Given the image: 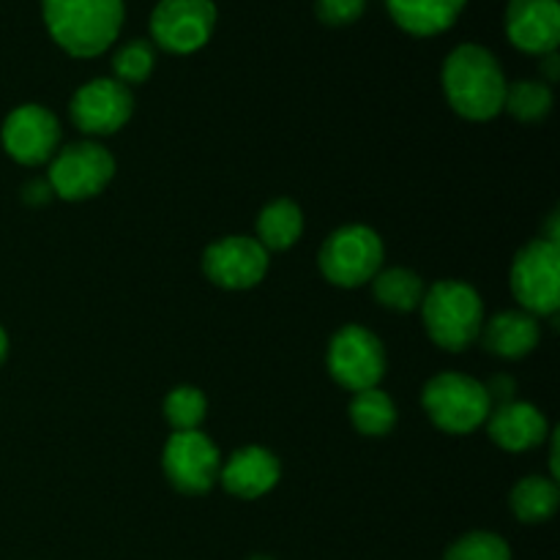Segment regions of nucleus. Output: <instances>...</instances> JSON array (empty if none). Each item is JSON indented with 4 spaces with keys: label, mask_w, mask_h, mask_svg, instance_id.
<instances>
[{
    "label": "nucleus",
    "mask_w": 560,
    "mask_h": 560,
    "mask_svg": "<svg viewBox=\"0 0 560 560\" xmlns=\"http://www.w3.org/2000/svg\"><path fill=\"white\" fill-rule=\"evenodd\" d=\"M503 109H506L512 118L525 120V124L547 118L552 109V88L541 80L512 82V85H506Z\"/></svg>",
    "instance_id": "5701e85b"
},
{
    "label": "nucleus",
    "mask_w": 560,
    "mask_h": 560,
    "mask_svg": "<svg viewBox=\"0 0 560 560\" xmlns=\"http://www.w3.org/2000/svg\"><path fill=\"white\" fill-rule=\"evenodd\" d=\"M512 512L514 517L523 523L536 525L550 520L558 512L560 492L556 479H545V476H525L517 487L512 490Z\"/></svg>",
    "instance_id": "412c9836"
},
{
    "label": "nucleus",
    "mask_w": 560,
    "mask_h": 560,
    "mask_svg": "<svg viewBox=\"0 0 560 560\" xmlns=\"http://www.w3.org/2000/svg\"><path fill=\"white\" fill-rule=\"evenodd\" d=\"M162 465L175 490L184 495H202L219 481L222 454L217 443L200 430L175 432L164 446Z\"/></svg>",
    "instance_id": "1a4fd4ad"
},
{
    "label": "nucleus",
    "mask_w": 560,
    "mask_h": 560,
    "mask_svg": "<svg viewBox=\"0 0 560 560\" xmlns=\"http://www.w3.org/2000/svg\"><path fill=\"white\" fill-rule=\"evenodd\" d=\"M547 419L539 408L530 402H503L487 416V432L492 441L506 452H528L545 443L547 438Z\"/></svg>",
    "instance_id": "dca6fc26"
},
{
    "label": "nucleus",
    "mask_w": 560,
    "mask_h": 560,
    "mask_svg": "<svg viewBox=\"0 0 560 560\" xmlns=\"http://www.w3.org/2000/svg\"><path fill=\"white\" fill-rule=\"evenodd\" d=\"M213 25V0H159L151 14L153 42L173 55H189L206 47Z\"/></svg>",
    "instance_id": "9d476101"
},
{
    "label": "nucleus",
    "mask_w": 560,
    "mask_h": 560,
    "mask_svg": "<svg viewBox=\"0 0 560 560\" xmlns=\"http://www.w3.org/2000/svg\"><path fill=\"white\" fill-rule=\"evenodd\" d=\"M512 293L528 315H556L560 306V246L536 238L512 266Z\"/></svg>",
    "instance_id": "423d86ee"
},
{
    "label": "nucleus",
    "mask_w": 560,
    "mask_h": 560,
    "mask_svg": "<svg viewBox=\"0 0 560 560\" xmlns=\"http://www.w3.org/2000/svg\"><path fill=\"white\" fill-rule=\"evenodd\" d=\"M419 310L424 315V326L432 342L452 353L468 348L485 326L481 295L470 284L457 282V279H443V282L432 284Z\"/></svg>",
    "instance_id": "7ed1b4c3"
},
{
    "label": "nucleus",
    "mask_w": 560,
    "mask_h": 560,
    "mask_svg": "<svg viewBox=\"0 0 560 560\" xmlns=\"http://www.w3.org/2000/svg\"><path fill=\"white\" fill-rule=\"evenodd\" d=\"M55 197L52 186H49V180H31V184H25V189H22V200L27 202V206H44V202H49Z\"/></svg>",
    "instance_id": "cd10ccee"
},
{
    "label": "nucleus",
    "mask_w": 560,
    "mask_h": 560,
    "mask_svg": "<svg viewBox=\"0 0 560 560\" xmlns=\"http://www.w3.org/2000/svg\"><path fill=\"white\" fill-rule=\"evenodd\" d=\"M350 421L361 435L381 438L388 435L397 424V408L386 392L366 388V392L355 394L353 402H350Z\"/></svg>",
    "instance_id": "4be33fe9"
},
{
    "label": "nucleus",
    "mask_w": 560,
    "mask_h": 560,
    "mask_svg": "<svg viewBox=\"0 0 560 560\" xmlns=\"http://www.w3.org/2000/svg\"><path fill=\"white\" fill-rule=\"evenodd\" d=\"M421 402L435 427H441L448 435L474 432L476 427L485 424L492 410V399L485 383L459 375V372H443V375L432 377L424 386Z\"/></svg>",
    "instance_id": "20e7f679"
},
{
    "label": "nucleus",
    "mask_w": 560,
    "mask_h": 560,
    "mask_svg": "<svg viewBox=\"0 0 560 560\" xmlns=\"http://www.w3.org/2000/svg\"><path fill=\"white\" fill-rule=\"evenodd\" d=\"M49 36L74 58H96L113 47L124 25V0H42Z\"/></svg>",
    "instance_id": "f03ea898"
},
{
    "label": "nucleus",
    "mask_w": 560,
    "mask_h": 560,
    "mask_svg": "<svg viewBox=\"0 0 560 560\" xmlns=\"http://www.w3.org/2000/svg\"><path fill=\"white\" fill-rule=\"evenodd\" d=\"M506 77L490 49L463 44L443 63V93L454 113L468 120H490L503 113Z\"/></svg>",
    "instance_id": "f257e3e1"
},
{
    "label": "nucleus",
    "mask_w": 560,
    "mask_h": 560,
    "mask_svg": "<svg viewBox=\"0 0 560 560\" xmlns=\"http://www.w3.org/2000/svg\"><path fill=\"white\" fill-rule=\"evenodd\" d=\"M115 159L98 142H74L63 148L49 164L47 180L63 200H88L96 197L113 180Z\"/></svg>",
    "instance_id": "6e6552de"
},
{
    "label": "nucleus",
    "mask_w": 560,
    "mask_h": 560,
    "mask_svg": "<svg viewBox=\"0 0 560 560\" xmlns=\"http://www.w3.org/2000/svg\"><path fill=\"white\" fill-rule=\"evenodd\" d=\"M539 320L525 310H509L481 326V339L490 353L501 359H523L539 345Z\"/></svg>",
    "instance_id": "f3484780"
},
{
    "label": "nucleus",
    "mask_w": 560,
    "mask_h": 560,
    "mask_svg": "<svg viewBox=\"0 0 560 560\" xmlns=\"http://www.w3.org/2000/svg\"><path fill=\"white\" fill-rule=\"evenodd\" d=\"M446 560H512V550L498 534L474 530L448 547Z\"/></svg>",
    "instance_id": "a878e982"
},
{
    "label": "nucleus",
    "mask_w": 560,
    "mask_h": 560,
    "mask_svg": "<svg viewBox=\"0 0 560 560\" xmlns=\"http://www.w3.org/2000/svg\"><path fill=\"white\" fill-rule=\"evenodd\" d=\"M249 560H273V558H268V556H252Z\"/></svg>",
    "instance_id": "7c9ffc66"
},
{
    "label": "nucleus",
    "mask_w": 560,
    "mask_h": 560,
    "mask_svg": "<svg viewBox=\"0 0 560 560\" xmlns=\"http://www.w3.org/2000/svg\"><path fill=\"white\" fill-rule=\"evenodd\" d=\"M541 74H545V80L541 82H558L560 77V60H558V52H547L545 55V63H541Z\"/></svg>",
    "instance_id": "c85d7f7f"
},
{
    "label": "nucleus",
    "mask_w": 560,
    "mask_h": 560,
    "mask_svg": "<svg viewBox=\"0 0 560 560\" xmlns=\"http://www.w3.org/2000/svg\"><path fill=\"white\" fill-rule=\"evenodd\" d=\"M366 0H317V16L326 25H350L361 16Z\"/></svg>",
    "instance_id": "bb28decb"
},
{
    "label": "nucleus",
    "mask_w": 560,
    "mask_h": 560,
    "mask_svg": "<svg viewBox=\"0 0 560 560\" xmlns=\"http://www.w3.org/2000/svg\"><path fill=\"white\" fill-rule=\"evenodd\" d=\"M372 293H375L377 304L394 312H413L419 310L424 301L427 284L424 279L408 268H386L377 271L372 279Z\"/></svg>",
    "instance_id": "aec40b11"
},
{
    "label": "nucleus",
    "mask_w": 560,
    "mask_h": 560,
    "mask_svg": "<svg viewBox=\"0 0 560 560\" xmlns=\"http://www.w3.org/2000/svg\"><path fill=\"white\" fill-rule=\"evenodd\" d=\"M5 355H9V337H5L3 326H0V364L5 361Z\"/></svg>",
    "instance_id": "c756f323"
},
{
    "label": "nucleus",
    "mask_w": 560,
    "mask_h": 560,
    "mask_svg": "<svg viewBox=\"0 0 560 560\" xmlns=\"http://www.w3.org/2000/svg\"><path fill=\"white\" fill-rule=\"evenodd\" d=\"M0 140L14 162L36 167L55 156L60 140L58 118L42 104H22L3 120Z\"/></svg>",
    "instance_id": "ddd939ff"
},
{
    "label": "nucleus",
    "mask_w": 560,
    "mask_h": 560,
    "mask_svg": "<svg viewBox=\"0 0 560 560\" xmlns=\"http://www.w3.org/2000/svg\"><path fill=\"white\" fill-rule=\"evenodd\" d=\"M202 271L224 290H249L262 282L268 271V252L249 235H228L202 255Z\"/></svg>",
    "instance_id": "f8f14e48"
},
{
    "label": "nucleus",
    "mask_w": 560,
    "mask_h": 560,
    "mask_svg": "<svg viewBox=\"0 0 560 560\" xmlns=\"http://www.w3.org/2000/svg\"><path fill=\"white\" fill-rule=\"evenodd\" d=\"M328 372L348 392L377 388L386 375V350L381 339L364 326H345L334 334L326 355Z\"/></svg>",
    "instance_id": "0eeeda50"
},
{
    "label": "nucleus",
    "mask_w": 560,
    "mask_h": 560,
    "mask_svg": "<svg viewBox=\"0 0 560 560\" xmlns=\"http://www.w3.org/2000/svg\"><path fill=\"white\" fill-rule=\"evenodd\" d=\"M468 0H388L394 22L413 36H438L463 14Z\"/></svg>",
    "instance_id": "a211bd4d"
},
{
    "label": "nucleus",
    "mask_w": 560,
    "mask_h": 560,
    "mask_svg": "<svg viewBox=\"0 0 560 560\" xmlns=\"http://www.w3.org/2000/svg\"><path fill=\"white\" fill-rule=\"evenodd\" d=\"M320 271L337 288H361L372 282L383 266L381 235L364 224L334 230L320 246Z\"/></svg>",
    "instance_id": "39448f33"
},
{
    "label": "nucleus",
    "mask_w": 560,
    "mask_h": 560,
    "mask_svg": "<svg viewBox=\"0 0 560 560\" xmlns=\"http://www.w3.org/2000/svg\"><path fill=\"white\" fill-rule=\"evenodd\" d=\"M69 113L77 129L85 135H113L124 129L135 113V96L124 82L98 77L74 93Z\"/></svg>",
    "instance_id": "9b49d317"
},
{
    "label": "nucleus",
    "mask_w": 560,
    "mask_h": 560,
    "mask_svg": "<svg viewBox=\"0 0 560 560\" xmlns=\"http://www.w3.org/2000/svg\"><path fill=\"white\" fill-rule=\"evenodd\" d=\"M509 42L528 55L556 52L560 42L558 0H509Z\"/></svg>",
    "instance_id": "4468645a"
},
{
    "label": "nucleus",
    "mask_w": 560,
    "mask_h": 560,
    "mask_svg": "<svg viewBox=\"0 0 560 560\" xmlns=\"http://www.w3.org/2000/svg\"><path fill=\"white\" fill-rule=\"evenodd\" d=\"M279 474V459L273 457L268 448L262 446H246L238 448L228 463L219 470V481L224 485V490L233 492L235 498H244V501H255L262 498L266 492H271L277 487Z\"/></svg>",
    "instance_id": "2eb2a0df"
},
{
    "label": "nucleus",
    "mask_w": 560,
    "mask_h": 560,
    "mask_svg": "<svg viewBox=\"0 0 560 560\" xmlns=\"http://www.w3.org/2000/svg\"><path fill=\"white\" fill-rule=\"evenodd\" d=\"M304 233V213L293 200H273L257 219V241L266 252H284Z\"/></svg>",
    "instance_id": "6ab92c4d"
},
{
    "label": "nucleus",
    "mask_w": 560,
    "mask_h": 560,
    "mask_svg": "<svg viewBox=\"0 0 560 560\" xmlns=\"http://www.w3.org/2000/svg\"><path fill=\"white\" fill-rule=\"evenodd\" d=\"M153 66H156V52H153L151 44L142 42V38L124 44L113 58L115 80L124 82L126 88L145 82L148 77H151Z\"/></svg>",
    "instance_id": "393cba45"
},
{
    "label": "nucleus",
    "mask_w": 560,
    "mask_h": 560,
    "mask_svg": "<svg viewBox=\"0 0 560 560\" xmlns=\"http://www.w3.org/2000/svg\"><path fill=\"white\" fill-rule=\"evenodd\" d=\"M206 394L195 386H178L164 399V419L173 424L175 432H191L206 419Z\"/></svg>",
    "instance_id": "b1692460"
}]
</instances>
